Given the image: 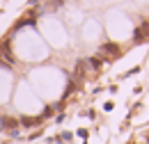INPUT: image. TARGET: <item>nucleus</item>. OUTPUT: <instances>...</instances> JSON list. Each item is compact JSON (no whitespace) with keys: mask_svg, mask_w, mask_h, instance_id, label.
I'll return each instance as SVG.
<instances>
[{"mask_svg":"<svg viewBox=\"0 0 149 144\" xmlns=\"http://www.w3.org/2000/svg\"><path fill=\"white\" fill-rule=\"evenodd\" d=\"M99 55H101V57H117V55H119V48H117L115 44H103L101 51H99Z\"/></svg>","mask_w":149,"mask_h":144,"instance_id":"f257e3e1","label":"nucleus"},{"mask_svg":"<svg viewBox=\"0 0 149 144\" xmlns=\"http://www.w3.org/2000/svg\"><path fill=\"white\" fill-rule=\"evenodd\" d=\"M135 41H145V39H149V21L147 23H142V25H140V28H138V30H135Z\"/></svg>","mask_w":149,"mask_h":144,"instance_id":"f03ea898","label":"nucleus"},{"mask_svg":"<svg viewBox=\"0 0 149 144\" xmlns=\"http://www.w3.org/2000/svg\"><path fill=\"white\" fill-rule=\"evenodd\" d=\"M90 64H92L94 69H99V64H101V62H99V60H96V57H92V60H90Z\"/></svg>","mask_w":149,"mask_h":144,"instance_id":"7ed1b4c3","label":"nucleus"}]
</instances>
